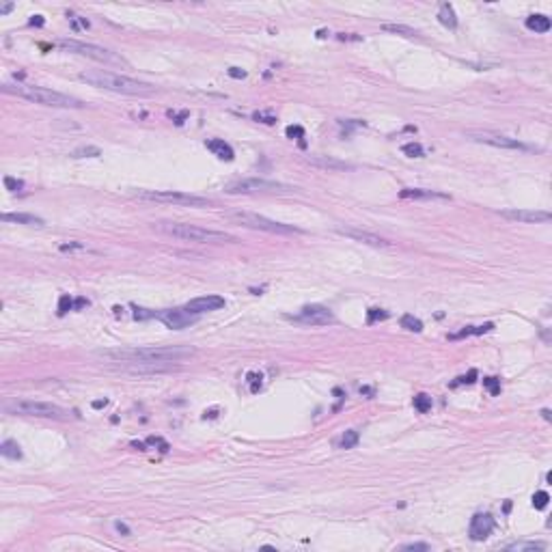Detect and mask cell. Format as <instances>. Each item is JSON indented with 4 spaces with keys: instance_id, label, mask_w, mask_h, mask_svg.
<instances>
[{
    "instance_id": "obj_1",
    "label": "cell",
    "mask_w": 552,
    "mask_h": 552,
    "mask_svg": "<svg viewBox=\"0 0 552 552\" xmlns=\"http://www.w3.org/2000/svg\"><path fill=\"white\" fill-rule=\"evenodd\" d=\"M102 358L112 363H132V365H164V363H181L183 358L195 354L192 347H130V350H104L98 352Z\"/></svg>"
},
{
    "instance_id": "obj_2",
    "label": "cell",
    "mask_w": 552,
    "mask_h": 552,
    "mask_svg": "<svg viewBox=\"0 0 552 552\" xmlns=\"http://www.w3.org/2000/svg\"><path fill=\"white\" fill-rule=\"evenodd\" d=\"M3 93L7 95H15V98H22L26 102L39 104V106H47V108H65V110H80L84 108V102H80L78 98H71V95H65L61 91H52L45 89V86H35V84H3Z\"/></svg>"
},
{
    "instance_id": "obj_3",
    "label": "cell",
    "mask_w": 552,
    "mask_h": 552,
    "mask_svg": "<svg viewBox=\"0 0 552 552\" xmlns=\"http://www.w3.org/2000/svg\"><path fill=\"white\" fill-rule=\"evenodd\" d=\"M80 80L86 82V84H91V86H98V89H106V91L121 93V95H136V98H147V95L156 93V86H153V84L134 80V78H130V76L106 71V69L84 71V74H80Z\"/></svg>"
},
{
    "instance_id": "obj_4",
    "label": "cell",
    "mask_w": 552,
    "mask_h": 552,
    "mask_svg": "<svg viewBox=\"0 0 552 552\" xmlns=\"http://www.w3.org/2000/svg\"><path fill=\"white\" fill-rule=\"evenodd\" d=\"M160 233H166L171 237H177L183 242H197V244H225V242H235L233 235L225 233V231H214V229H203L197 225H188V222H158L153 225Z\"/></svg>"
},
{
    "instance_id": "obj_5",
    "label": "cell",
    "mask_w": 552,
    "mask_h": 552,
    "mask_svg": "<svg viewBox=\"0 0 552 552\" xmlns=\"http://www.w3.org/2000/svg\"><path fill=\"white\" fill-rule=\"evenodd\" d=\"M3 410L7 414H22V416H39V419H56L65 421L69 412L56 403L47 401H33V399H15L3 405Z\"/></svg>"
},
{
    "instance_id": "obj_6",
    "label": "cell",
    "mask_w": 552,
    "mask_h": 552,
    "mask_svg": "<svg viewBox=\"0 0 552 552\" xmlns=\"http://www.w3.org/2000/svg\"><path fill=\"white\" fill-rule=\"evenodd\" d=\"M134 197L140 201H156V203H171V205H186V207H207L211 201L207 197L190 195V192L177 190H136Z\"/></svg>"
},
{
    "instance_id": "obj_7",
    "label": "cell",
    "mask_w": 552,
    "mask_h": 552,
    "mask_svg": "<svg viewBox=\"0 0 552 552\" xmlns=\"http://www.w3.org/2000/svg\"><path fill=\"white\" fill-rule=\"evenodd\" d=\"M229 218L237 222V225L246 227V229H255V231H266V233H276V235H292V233H304L300 227L294 225H285V222H276L270 220L266 216L259 214H250V211H235V214H229Z\"/></svg>"
},
{
    "instance_id": "obj_8",
    "label": "cell",
    "mask_w": 552,
    "mask_h": 552,
    "mask_svg": "<svg viewBox=\"0 0 552 552\" xmlns=\"http://www.w3.org/2000/svg\"><path fill=\"white\" fill-rule=\"evenodd\" d=\"M59 47L65 52L78 54V56H86V59H93L98 63H106V65H125V61L121 56H117L114 52L106 50L102 45H93V43H84V41H76V39H61Z\"/></svg>"
},
{
    "instance_id": "obj_9",
    "label": "cell",
    "mask_w": 552,
    "mask_h": 552,
    "mask_svg": "<svg viewBox=\"0 0 552 552\" xmlns=\"http://www.w3.org/2000/svg\"><path fill=\"white\" fill-rule=\"evenodd\" d=\"M296 188L285 186V183L278 181H270V179H257V177H248V179H235L225 186L227 195H268V192H292Z\"/></svg>"
},
{
    "instance_id": "obj_10",
    "label": "cell",
    "mask_w": 552,
    "mask_h": 552,
    "mask_svg": "<svg viewBox=\"0 0 552 552\" xmlns=\"http://www.w3.org/2000/svg\"><path fill=\"white\" fill-rule=\"evenodd\" d=\"M289 319L296 324H304V326H326L334 322V313L328 306L322 304H306L300 308V313L289 315Z\"/></svg>"
},
{
    "instance_id": "obj_11",
    "label": "cell",
    "mask_w": 552,
    "mask_h": 552,
    "mask_svg": "<svg viewBox=\"0 0 552 552\" xmlns=\"http://www.w3.org/2000/svg\"><path fill=\"white\" fill-rule=\"evenodd\" d=\"M156 317L166 328H171V330H183V328H188V326L199 322V315L190 313L186 306H183V308H166V311H158Z\"/></svg>"
},
{
    "instance_id": "obj_12",
    "label": "cell",
    "mask_w": 552,
    "mask_h": 552,
    "mask_svg": "<svg viewBox=\"0 0 552 552\" xmlns=\"http://www.w3.org/2000/svg\"><path fill=\"white\" fill-rule=\"evenodd\" d=\"M468 138L477 140V142L492 145V147H500V149H520V151L531 149L529 145L520 142L518 138H509V136H502V134H492V132H470Z\"/></svg>"
},
{
    "instance_id": "obj_13",
    "label": "cell",
    "mask_w": 552,
    "mask_h": 552,
    "mask_svg": "<svg viewBox=\"0 0 552 552\" xmlns=\"http://www.w3.org/2000/svg\"><path fill=\"white\" fill-rule=\"evenodd\" d=\"M337 233H341L345 237H350L354 242H361V244H367V246H373V248H391L393 244L389 239H384L375 233H369V231H363V229H356V227H334Z\"/></svg>"
},
{
    "instance_id": "obj_14",
    "label": "cell",
    "mask_w": 552,
    "mask_h": 552,
    "mask_svg": "<svg viewBox=\"0 0 552 552\" xmlns=\"http://www.w3.org/2000/svg\"><path fill=\"white\" fill-rule=\"evenodd\" d=\"M502 218L507 220H516V222H524V225H539V222H550V214L541 209H502L500 211Z\"/></svg>"
},
{
    "instance_id": "obj_15",
    "label": "cell",
    "mask_w": 552,
    "mask_h": 552,
    "mask_svg": "<svg viewBox=\"0 0 552 552\" xmlns=\"http://www.w3.org/2000/svg\"><path fill=\"white\" fill-rule=\"evenodd\" d=\"M492 531H494V518L490 513H477V516H472L470 529H468V535L472 541L488 539L492 535Z\"/></svg>"
},
{
    "instance_id": "obj_16",
    "label": "cell",
    "mask_w": 552,
    "mask_h": 552,
    "mask_svg": "<svg viewBox=\"0 0 552 552\" xmlns=\"http://www.w3.org/2000/svg\"><path fill=\"white\" fill-rule=\"evenodd\" d=\"M222 306H225V298L214 296V294L195 298V300H190V302L186 304L188 311L195 313V315H203V313H209V311H218V308H222Z\"/></svg>"
},
{
    "instance_id": "obj_17",
    "label": "cell",
    "mask_w": 552,
    "mask_h": 552,
    "mask_svg": "<svg viewBox=\"0 0 552 552\" xmlns=\"http://www.w3.org/2000/svg\"><path fill=\"white\" fill-rule=\"evenodd\" d=\"M399 197H401V199H421V201H431V199L451 201V197H449V195H444V192L427 190V188H403V190H399Z\"/></svg>"
},
{
    "instance_id": "obj_18",
    "label": "cell",
    "mask_w": 552,
    "mask_h": 552,
    "mask_svg": "<svg viewBox=\"0 0 552 552\" xmlns=\"http://www.w3.org/2000/svg\"><path fill=\"white\" fill-rule=\"evenodd\" d=\"M308 164L319 166V169H328V171H354L356 169L354 164H350V162L334 160V158H328V156H311V158H308Z\"/></svg>"
},
{
    "instance_id": "obj_19",
    "label": "cell",
    "mask_w": 552,
    "mask_h": 552,
    "mask_svg": "<svg viewBox=\"0 0 552 552\" xmlns=\"http://www.w3.org/2000/svg\"><path fill=\"white\" fill-rule=\"evenodd\" d=\"M205 147L214 153L216 158H220V160H227V162H231L235 158V153H233V149H231V145L229 142H225L222 138H211V140H207L205 142Z\"/></svg>"
},
{
    "instance_id": "obj_20",
    "label": "cell",
    "mask_w": 552,
    "mask_h": 552,
    "mask_svg": "<svg viewBox=\"0 0 552 552\" xmlns=\"http://www.w3.org/2000/svg\"><path fill=\"white\" fill-rule=\"evenodd\" d=\"M0 220L3 222H15V225H28V227H43L45 225L41 218H37L33 214H22V211H17V214H3Z\"/></svg>"
},
{
    "instance_id": "obj_21",
    "label": "cell",
    "mask_w": 552,
    "mask_h": 552,
    "mask_svg": "<svg viewBox=\"0 0 552 552\" xmlns=\"http://www.w3.org/2000/svg\"><path fill=\"white\" fill-rule=\"evenodd\" d=\"M524 24H526L529 31H533V33H548V31H550V26H552L550 17H548V15H541V13H533V15H529Z\"/></svg>"
},
{
    "instance_id": "obj_22",
    "label": "cell",
    "mask_w": 552,
    "mask_h": 552,
    "mask_svg": "<svg viewBox=\"0 0 552 552\" xmlns=\"http://www.w3.org/2000/svg\"><path fill=\"white\" fill-rule=\"evenodd\" d=\"M438 22L442 24V26H447V28H453L458 26V15H455V11H453V7L449 5V3H442L440 5V11H438Z\"/></svg>"
},
{
    "instance_id": "obj_23",
    "label": "cell",
    "mask_w": 552,
    "mask_h": 552,
    "mask_svg": "<svg viewBox=\"0 0 552 552\" xmlns=\"http://www.w3.org/2000/svg\"><path fill=\"white\" fill-rule=\"evenodd\" d=\"M0 455L7 460H22V449L15 440H5L0 444Z\"/></svg>"
},
{
    "instance_id": "obj_24",
    "label": "cell",
    "mask_w": 552,
    "mask_h": 552,
    "mask_svg": "<svg viewBox=\"0 0 552 552\" xmlns=\"http://www.w3.org/2000/svg\"><path fill=\"white\" fill-rule=\"evenodd\" d=\"M382 31L386 33H395V35H401V37H421L419 31H414L410 26H403V24H382Z\"/></svg>"
},
{
    "instance_id": "obj_25",
    "label": "cell",
    "mask_w": 552,
    "mask_h": 552,
    "mask_svg": "<svg viewBox=\"0 0 552 552\" xmlns=\"http://www.w3.org/2000/svg\"><path fill=\"white\" fill-rule=\"evenodd\" d=\"M494 328V324H483V326H466L464 330L451 334V339H462V337H470V334H486Z\"/></svg>"
},
{
    "instance_id": "obj_26",
    "label": "cell",
    "mask_w": 552,
    "mask_h": 552,
    "mask_svg": "<svg viewBox=\"0 0 552 552\" xmlns=\"http://www.w3.org/2000/svg\"><path fill=\"white\" fill-rule=\"evenodd\" d=\"M358 440H361V434H358L356 429H347L343 436H341V440H339V447L341 449H354Z\"/></svg>"
},
{
    "instance_id": "obj_27",
    "label": "cell",
    "mask_w": 552,
    "mask_h": 552,
    "mask_svg": "<svg viewBox=\"0 0 552 552\" xmlns=\"http://www.w3.org/2000/svg\"><path fill=\"white\" fill-rule=\"evenodd\" d=\"M399 324H401V328H405V330H410V332H421L423 330V322L419 317H414V315H403Z\"/></svg>"
},
{
    "instance_id": "obj_28",
    "label": "cell",
    "mask_w": 552,
    "mask_h": 552,
    "mask_svg": "<svg viewBox=\"0 0 552 552\" xmlns=\"http://www.w3.org/2000/svg\"><path fill=\"white\" fill-rule=\"evenodd\" d=\"M544 548H546V544H541V541H522V544H511V546H507V550H518V552H522V550L539 552V550H544Z\"/></svg>"
},
{
    "instance_id": "obj_29",
    "label": "cell",
    "mask_w": 552,
    "mask_h": 552,
    "mask_svg": "<svg viewBox=\"0 0 552 552\" xmlns=\"http://www.w3.org/2000/svg\"><path fill=\"white\" fill-rule=\"evenodd\" d=\"M414 410H419L421 414L429 412L431 410V397L425 395V393H419V395L414 397Z\"/></svg>"
},
{
    "instance_id": "obj_30",
    "label": "cell",
    "mask_w": 552,
    "mask_h": 552,
    "mask_svg": "<svg viewBox=\"0 0 552 552\" xmlns=\"http://www.w3.org/2000/svg\"><path fill=\"white\" fill-rule=\"evenodd\" d=\"M401 151L405 153V156H410V158H423L425 156V149H423V145L421 142H405Z\"/></svg>"
},
{
    "instance_id": "obj_31",
    "label": "cell",
    "mask_w": 552,
    "mask_h": 552,
    "mask_svg": "<svg viewBox=\"0 0 552 552\" xmlns=\"http://www.w3.org/2000/svg\"><path fill=\"white\" fill-rule=\"evenodd\" d=\"M76 308V300L71 298V296H61L59 298V315H65L67 311H74Z\"/></svg>"
},
{
    "instance_id": "obj_32",
    "label": "cell",
    "mask_w": 552,
    "mask_h": 552,
    "mask_svg": "<svg viewBox=\"0 0 552 552\" xmlns=\"http://www.w3.org/2000/svg\"><path fill=\"white\" fill-rule=\"evenodd\" d=\"M548 502H550V494L548 492H535V496H533V507L535 509H546L548 507Z\"/></svg>"
},
{
    "instance_id": "obj_33",
    "label": "cell",
    "mask_w": 552,
    "mask_h": 552,
    "mask_svg": "<svg viewBox=\"0 0 552 552\" xmlns=\"http://www.w3.org/2000/svg\"><path fill=\"white\" fill-rule=\"evenodd\" d=\"M483 386H486L488 393L492 397L500 395V380H498V377H486V380H483Z\"/></svg>"
},
{
    "instance_id": "obj_34",
    "label": "cell",
    "mask_w": 552,
    "mask_h": 552,
    "mask_svg": "<svg viewBox=\"0 0 552 552\" xmlns=\"http://www.w3.org/2000/svg\"><path fill=\"white\" fill-rule=\"evenodd\" d=\"M100 153H102V151H100L98 147H82V149H76L71 156H74V158H98Z\"/></svg>"
},
{
    "instance_id": "obj_35",
    "label": "cell",
    "mask_w": 552,
    "mask_h": 552,
    "mask_svg": "<svg viewBox=\"0 0 552 552\" xmlns=\"http://www.w3.org/2000/svg\"><path fill=\"white\" fill-rule=\"evenodd\" d=\"M386 317H389V313L382 311V308H369V311H367V322L369 324L377 322V319H386Z\"/></svg>"
},
{
    "instance_id": "obj_36",
    "label": "cell",
    "mask_w": 552,
    "mask_h": 552,
    "mask_svg": "<svg viewBox=\"0 0 552 552\" xmlns=\"http://www.w3.org/2000/svg\"><path fill=\"white\" fill-rule=\"evenodd\" d=\"M5 188L11 190V192H20L24 188V181L15 179V177H5Z\"/></svg>"
},
{
    "instance_id": "obj_37",
    "label": "cell",
    "mask_w": 552,
    "mask_h": 552,
    "mask_svg": "<svg viewBox=\"0 0 552 552\" xmlns=\"http://www.w3.org/2000/svg\"><path fill=\"white\" fill-rule=\"evenodd\" d=\"M67 17H69V20H71V26H74V31H80V28H89V22H86L84 17H80V15L67 13Z\"/></svg>"
},
{
    "instance_id": "obj_38",
    "label": "cell",
    "mask_w": 552,
    "mask_h": 552,
    "mask_svg": "<svg viewBox=\"0 0 552 552\" xmlns=\"http://www.w3.org/2000/svg\"><path fill=\"white\" fill-rule=\"evenodd\" d=\"M285 134L289 138H304V130L300 128V125H289V128L285 130Z\"/></svg>"
},
{
    "instance_id": "obj_39",
    "label": "cell",
    "mask_w": 552,
    "mask_h": 552,
    "mask_svg": "<svg viewBox=\"0 0 552 552\" xmlns=\"http://www.w3.org/2000/svg\"><path fill=\"white\" fill-rule=\"evenodd\" d=\"M474 380H477V369H470L468 375L458 377V382H453V386H458V384H472Z\"/></svg>"
},
{
    "instance_id": "obj_40",
    "label": "cell",
    "mask_w": 552,
    "mask_h": 552,
    "mask_svg": "<svg viewBox=\"0 0 552 552\" xmlns=\"http://www.w3.org/2000/svg\"><path fill=\"white\" fill-rule=\"evenodd\" d=\"M248 382H250V391H253V393H257V391L261 389V375H257V373H248Z\"/></svg>"
},
{
    "instance_id": "obj_41",
    "label": "cell",
    "mask_w": 552,
    "mask_h": 552,
    "mask_svg": "<svg viewBox=\"0 0 552 552\" xmlns=\"http://www.w3.org/2000/svg\"><path fill=\"white\" fill-rule=\"evenodd\" d=\"M59 248L63 250V253H67V250H82L84 244H80V242H69V244H61Z\"/></svg>"
},
{
    "instance_id": "obj_42",
    "label": "cell",
    "mask_w": 552,
    "mask_h": 552,
    "mask_svg": "<svg viewBox=\"0 0 552 552\" xmlns=\"http://www.w3.org/2000/svg\"><path fill=\"white\" fill-rule=\"evenodd\" d=\"M134 311H136V313H134V317H136V319H147V317H156V313H153V311H147V308H134Z\"/></svg>"
},
{
    "instance_id": "obj_43",
    "label": "cell",
    "mask_w": 552,
    "mask_h": 552,
    "mask_svg": "<svg viewBox=\"0 0 552 552\" xmlns=\"http://www.w3.org/2000/svg\"><path fill=\"white\" fill-rule=\"evenodd\" d=\"M253 119H257V121H261V123H268V125L276 123V117H268V114H259V112L253 114Z\"/></svg>"
},
{
    "instance_id": "obj_44",
    "label": "cell",
    "mask_w": 552,
    "mask_h": 552,
    "mask_svg": "<svg viewBox=\"0 0 552 552\" xmlns=\"http://www.w3.org/2000/svg\"><path fill=\"white\" fill-rule=\"evenodd\" d=\"M229 76L231 78H246V71L244 69H239V67H229Z\"/></svg>"
},
{
    "instance_id": "obj_45",
    "label": "cell",
    "mask_w": 552,
    "mask_h": 552,
    "mask_svg": "<svg viewBox=\"0 0 552 552\" xmlns=\"http://www.w3.org/2000/svg\"><path fill=\"white\" fill-rule=\"evenodd\" d=\"M401 550H429L427 544H405L401 546Z\"/></svg>"
},
{
    "instance_id": "obj_46",
    "label": "cell",
    "mask_w": 552,
    "mask_h": 552,
    "mask_svg": "<svg viewBox=\"0 0 552 552\" xmlns=\"http://www.w3.org/2000/svg\"><path fill=\"white\" fill-rule=\"evenodd\" d=\"M114 529H117L119 533H125V535H130V529L123 524V522H114Z\"/></svg>"
},
{
    "instance_id": "obj_47",
    "label": "cell",
    "mask_w": 552,
    "mask_h": 552,
    "mask_svg": "<svg viewBox=\"0 0 552 552\" xmlns=\"http://www.w3.org/2000/svg\"><path fill=\"white\" fill-rule=\"evenodd\" d=\"M31 24H33V26H43V17H41V15H33Z\"/></svg>"
},
{
    "instance_id": "obj_48",
    "label": "cell",
    "mask_w": 552,
    "mask_h": 552,
    "mask_svg": "<svg viewBox=\"0 0 552 552\" xmlns=\"http://www.w3.org/2000/svg\"><path fill=\"white\" fill-rule=\"evenodd\" d=\"M11 9H13V5H11V3H9V5H3V7H0V13L5 15V13H9V11H11Z\"/></svg>"
},
{
    "instance_id": "obj_49",
    "label": "cell",
    "mask_w": 552,
    "mask_h": 552,
    "mask_svg": "<svg viewBox=\"0 0 552 552\" xmlns=\"http://www.w3.org/2000/svg\"><path fill=\"white\" fill-rule=\"evenodd\" d=\"M541 416H544L546 421H550V410H541Z\"/></svg>"
},
{
    "instance_id": "obj_50",
    "label": "cell",
    "mask_w": 552,
    "mask_h": 552,
    "mask_svg": "<svg viewBox=\"0 0 552 552\" xmlns=\"http://www.w3.org/2000/svg\"><path fill=\"white\" fill-rule=\"evenodd\" d=\"M106 403H108V401H106V399H104V401H95L93 405H95V408H102V405H106Z\"/></svg>"
}]
</instances>
